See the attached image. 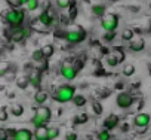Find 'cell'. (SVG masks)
Segmentation results:
<instances>
[{
    "instance_id": "cell-1",
    "label": "cell",
    "mask_w": 151,
    "mask_h": 140,
    "mask_svg": "<svg viewBox=\"0 0 151 140\" xmlns=\"http://www.w3.org/2000/svg\"><path fill=\"white\" fill-rule=\"evenodd\" d=\"M3 20L8 24V27H11V28L22 27L24 21H25V12L21 8H11L3 12Z\"/></svg>"
},
{
    "instance_id": "cell-2",
    "label": "cell",
    "mask_w": 151,
    "mask_h": 140,
    "mask_svg": "<svg viewBox=\"0 0 151 140\" xmlns=\"http://www.w3.org/2000/svg\"><path fill=\"white\" fill-rule=\"evenodd\" d=\"M86 30L80 26H70L67 30H65V40L71 45H76V43H80L86 39Z\"/></svg>"
},
{
    "instance_id": "cell-3",
    "label": "cell",
    "mask_w": 151,
    "mask_h": 140,
    "mask_svg": "<svg viewBox=\"0 0 151 140\" xmlns=\"http://www.w3.org/2000/svg\"><path fill=\"white\" fill-rule=\"evenodd\" d=\"M74 96H76L74 85H61L56 88L53 98H55V101H59V103H68V101H73Z\"/></svg>"
},
{
    "instance_id": "cell-4",
    "label": "cell",
    "mask_w": 151,
    "mask_h": 140,
    "mask_svg": "<svg viewBox=\"0 0 151 140\" xmlns=\"http://www.w3.org/2000/svg\"><path fill=\"white\" fill-rule=\"evenodd\" d=\"M50 118H52L50 109L46 107V106H40V107L36 109V112H34V115L31 118V124L34 125V128L36 127H42V125H47Z\"/></svg>"
},
{
    "instance_id": "cell-5",
    "label": "cell",
    "mask_w": 151,
    "mask_h": 140,
    "mask_svg": "<svg viewBox=\"0 0 151 140\" xmlns=\"http://www.w3.org/2000/svg\"><path fill=\"white\" fill-rule=\"evenodd\" d=\"M30 33H31V28H30V27H25V26L17 27V28H11V31H6L9 40L14 42V43H21V42H24V40L30 36Z\"/></svg>"
},
{
    "instance_id": "cell-6",
    "label": "cell",
    "mask_w": 151,
    "mask_h": 140,
    "mask_svg": "<svg viewBox=\"0 0 151 140\" xmlns=\"http://www.w3.org/2000/svg\"><path fill=\"white\" fill-rule=\"evenodd\" d=\"M101 27L104 28V31H116L119 27V15L117 14H105L101 18Z\"/></svg>"
},
{
    "instance_id": "cell-7",
    "label": "cell",
    "mask_w": 151,
    "mask_h": 140,
    "mask_svg": "<svg viewBox=\"0 0 151 140\" xmlns=\"http://www.w3.org/2000/svg\"><path fill=\"white\" fill-rule=\"evenodd\" d=\"M61 75L65 81H74L76 78H77V73H79V70L77 67H76L71 61H64L61 64Z\"/></svg>"
},
{
    "instance_id": "cell-8",
    "label": "cell",
    "mask_w": 151,
    "mask_h": 140,
    "mask_svg": "<svg viewBox=\"0 0 151 140\" xmlns=\"http://www.w3.org/2000/svg\"><path fill=\"white\" fill-rule=\"evenodd\" d=\"M133 101H135L133 96H132L130 93H127V91L119 93V96H117V98H116V103H117V106H119L120 109H129V107L133 104Z\"/></svg>"
},
{
    "instance_id": "cell-9",
    "label": "cell",
    "mask_w": 151,
    "mask_h": 140,
    "mask_svg": "<svg viewBox=\"0 0 151 140\" xmlns=\"http://www.w3.org/2000/svg\"><path fill=\"white\" fill-rule=\"evenodd\" d=\"M150 122H151V116H150L148 113H145V112H139V113H136L135 118H133L135 127H138V128H141V130H147V127L150 125Z\"/></svg>"
},
{
    "instance_id": "cell-10",
    "label": "cell",
    "mask_w": 151,
    "mask_h": 140,
    "mask_svg": "<svg viewBox=\"0 0 151 140\" xmlns=\"http://www.w3.org/2000/svg\"><path fill=\"white\" fill-rule=\"evenodd\" d=\"M144 48H145V40L139 36H135L129 42V49L133 52H141V51H144Z\"/></svg>"
},
{
    "instance_id": "cell-11",
    "label": "cell",
    "mask_w": 151,
    "mask_h": 140,
    "mask_svg": "<svg viewBox=\"0 0 151 140\" xmlns=\"http://www.w3.org/2000/svg\"><path fill=\"white\" fill-rule=\"evenodd\" d=\"M34 133L28 128H19L15 131V140H33Z\"/></svg>"
},
{
    "instance_id": "cell-12",
    "label": "cell",
    "mask_w": 151,
    "mask_h": 140,
    "mask_svg": "<svg viewBox=\"0 0 151 140\" xmlns=\"http://www.w3.org/2000/svg\"><path fill=\"white\" fill-rule=\"evenodd\" d=\"M42 70H31V72L28 73V81H30V85H33V87H40V84H42Z\"/></svg>"
},
{
    "instance_id": "cell-13",
    "label": "cell",
    "mask_w": 151,
    "mask_h": 140,
    "mask_svg": "<svg viewBox=\"0 0 151 140\" xmlns=\"http://www.w3.org/2000/svg\"><path fill=\"white\" fill-rule=\"evenodd\" d=\"M34 139L36 140H47V134H49V127L42 125V127H36L34 128Z\"/></svg>"
},
{
    "instance_id": "cell-14",
    "label": "cell",
    "mask_w": 151,
    "mask_h": 140,
    "mask_svg": "<svg viewBox=\"0 0 151 140\" xmlns=\"http://www.w3.org/2000/svg\"><path fill=\"white\" fill-rule=\"evenodd\" d=\"M119 116L117 115H114V113H111V115H108L107 116V119L104 121V128H107V130H114L117 125H119Z\"/></svg>"
},
{
    "instance_id": "cell-15",
    "label": "cell",
    "mask_w": 151,
    "mask_h": 140,
    "mask_svg": "<svg viewBox=\"0 0 151 140\" xmlns=\"http://www.w3.org/2000/svg\"><path fill=\"white\" fill-rule=\"evenodd\" d=\"M30 28L31 30H36V31H39V33H47V30H49V27L47 26H45L39 18H36V20H31V24H30Z\"/></svg>"
},
{
    "instance_id": "cell-16",
    "label": "cell",
    "mask_w": 151,
    "mask_h": 140,
    "mask_svg": "<svg viewBox=\"0 0 151 140\" xmlns=\"http://www.w3.org/2000/svg\"><path fill=\"white\" fill-rule=\"evenodd\" d=\"M37 18H39L45 26H47V27H50V26L53 24V15H52V12H47V9L43 11V12H40Z\"/></svg>"
},
{
    "instance_id": "cell-17",
    "label": "cell",
    "mask_w": 151,
    "mask_h": 140,
    "mask_svg": "<svg viewBox=\"0 0 151 140\" xmlns=\"http://www.w3.org/2000/svg\"><path fill=\"white\" fill-rule=\"evenodd\" d=\"M47 91H43V90H39V91H36V94H34V103L36 104H39V106H43L46 101H47Z\"/></svg>"
},
{
    "instance_id": "cell-18",
    "label": "cell",
    "mask_w": 151,
    "mask_h": 140,
    "mask_svg": "<svg viewBox=\"0 0 151 140\" xmlns=\"http://www.w3.org/2000/svg\"><path fill=\"white\" fill-rule=\"evenodd\" d=\"M92 14H93L95 17L102 18V17L107 14V8H105V5H102V3H95V5H92Z\"/></svg>"
},
{
    "instance_id": "cell-19",
    "label": "cell",
    "mask_w": 151,
    "mask_h": 140,
    "mask_svg": "<svg viewBox=\"0 0 151 140\" xmlns=\"http://www.w3.org/2000/svg\"><path fill=\"white\" fill-rule=\"evenodd\" d=\"M122 40H124V42H130L133 37H135V30L133 28H124L123 31H122Z\"/></svg>"
},
{
    "instance_id": "cell-20",
    "label": "cell",
    "mask_w": 151,
    "mask_h": 140,
    "mask_svg": "<svg viewBox=\"0 0 151 140\" xmlns=\"http://www.w3.org/2000/svg\"><path fill=\"white\" fill-rule=\"evenodd\" d=\"M86 97L83 96V94H76L74 96V98H73V103H74V106H77V107H83L85 104H86Z\"/></svg>"
},
{
    "instance_id": "cell-21",
    "label": "cell",
    "mask_w": 151,
    "mask_h": 140,
    "mask_svg": "<svg viewBox=\"0 0 151 140\" xmlns=\"http://www.w3.org/2000/svg\"><path fill=\"white\" fill-rule=\"evenodd\" d=\"M11 113H12L14 116H17V118L22 116V115H24V106L19 104V103H15V104L12 106V109H11Z\"/></svg>"
},
{
    "instance_id": "cell-22",
    "label": "cell",
    "mask_w": 151,
    "mask_h": 140,
    "mask_svg": "<svg viewBox=\"0 0 151 140\" xmlns=\"http://www.w3.org/2000/svg\"><path fill=\"white\" fill-rule=\"evenodd\" d=\"M122 73H123V76H126V78L133 76V75H135V66H133V64H126V66L122 69Z\"/></svg>"
},
{
    "instance_id": "cell-23",
    "label": "cell",
    "mask_w": 151,
    "mask_h": 140,
    "mask_svg": "<svg viewBox=\"0 0 151 140\" xmlns=\"http://www.w3.org/2000/svg\"><path fill=\"white\" fill-rule=\"evenodd\" d=\"M71 5H73V0H56V6H58L61 11L70 9Z\"/></svg>"
},
{
    "instance_id": "cell-24",
    "label": "cell",
    "mask_w": 151,
    "mask_h": 140,
    "mask_svg": "<svg viewBox=\"0 0 151 140\" xmlns=\"http://www.w3.org/2000/svg\"><path fill=\"white\" fill-rule=\"evenodd\" d=\"M96 139H98V140H110V139H111V134H110V130H107V128H104V130H101V131H98V134H96Z\"/></svg>"
},
{
    "instance_id": "cell-25",
    "label": "cell",
    "mask_w": 151,
    "mask_h": 140,
    "mask_svg": "<svg viewBox=\"0 0 151 140\" xmlns=\"http://www.w3.org/2000/svg\"><path fill=\"white\" fill-rule=\"evenodd\" d=\"M28 0H6V3L11 6V8H22Z\"/></svg>"
},
{
    "instance_id": "cell-26",
    "label": "cell",
    "mask_w": 151,
    "mask_h": 140,
    "mask_svg": "<svg viewBox=\"0 0 151 140\" xmlns=\"http://www.w3.org/2000/svg\"><path fill=\"white\" fill-rule=\"evenodd\" d=\"M42 51H43V54H45V57L46 58H50L52 55H53V52H55V48H53V45H45L43 48H42Z\"/></svg>"
},
{
    "instance_id": "cell-27",
    "label": "cell",
    "mask_w": 151,
    "mask_h": 140,
    "mask_svg": "<svg viewBox=\"0 0 151 140\" xmlns=\"http://www.w3.org/2000/svg\"><path fill=\"white\" fill-rule=\"evenodd\" d=\"M76 17H77V6H76V2H73V5H71L70 9H68V18H70L71 21H74Z\"/></svg>"
},
{
    "instance_id": "cell-28",
    "label": "cell",
    "mask_w": 151,
    "mask_h": 140,
    "mask_svg": "<svg viewBox=\"0 0 151 140\" xmlns=\"http://www.w3.org/2000/svg\"><path fill=\"white\" fill-rule=\"evenodd\" d=\"M39 6H40L39 0H28V2L25 3L27 11H36V9H39Z\"/></svg>"
},
{
    "instance_id": "cell-29",
    "label": "cell",
    "mask_w": 151,
    "mask_h": 140,
    "mask_svg": "<svg viewBox=\"0 0 151 140\" xmlns=\"http://www.w3.org/2000/svg\"><path fill=\"white\" fill-rule=\"evenodd\" d=\"M92 110H93V113L96 115V116H99V115H102V112H104V109H102V106H101V103H98V101H92Z\"/></svg>"
},
{
    "instance_id": "cell-30",
    "label": "cell",
    "mask_w": 151,
    "mask_h": 140,
    "mask_svg": "<svg viewBox=\"0 0 151 140\" xmlns=\"http://www.w3.org/2000/svg\"><path fill=\"white\" fill-rule=\"evenodd\" d=\"M45 58H46V57H45V54H43L42 48L33 52V61H34V63H37V61H42V60H45Z\"/></svg>"
},
{
    "instance_id": "cell-31",
    "label": "cell",
    "mask_w": 151,
    "mask_h": 140,
    "mask_svg": "<svg viewBox=\"0 0 151 140\" xmlns=\"http://www.w3.org/2000/svg\"><path fill=\"white\" fill-rule=\"evenodd\" d=\"M59 136V130L56 127H49V134H47V140H55Z\"/></svg>"
},
{
    "instance_id": "cell-32",
    "label": "cell",
    "mask_w": 151,
    "mask_h": 140,
    "mask_svg": "<svg viewBox=\"0 0 151 140\" xmlns=\"http://www.w3.org/2000/svg\"><path fill=\"white\" fill-rule=\"evenodd\" d=\"M17 85H18V88H21V90H25V88L30 85V81H28V78H18V81H17Z\"/></svg>"
},
{
    "instance_id": "cell-33",
    "label": "cell",
    "mask_w": 151,
    "mask_h": 140,
    "mask_svg": "<svg viewBox=\"0 0 151 140\" xmlns=\"http://www.w3.org/2000/svg\"><path fill=\"white\" fill-rule=\"evenodd\" d=\"M107 64H108V66H111V67H116V66L119 64V60L114 57V54H113V52L107 55Z\"/></svg>"
},
{
    "instance_id": "cell-34",
    "label": "cell",
    "mask_w": 151,
    "mask_h": 140,
    "mask_svg": "<svg viewBox=\"0 0 151 140\" xmlns=\"http://www.w3.org/2000/svg\"><path fill=\"white\" fill-rule=\"evenodd\" d=\"M88 121H89L88 113H80V115L76 116V124H86Z\"/></svg>"
},
{
    "instance_id": "cell-35",
    "label": "cell",
    "mask_w": 151,
    "mask_h": 140,
    "mask_svg": "<svg viewBox=\"0 0 151 140\" xmlns=\"http://www.w3.org/2000/svg\"><path fill=\"white\" fill-rule=\"evenodd\" d=\"M113 54H114V57L119 60V63H122V61L124 60V52H123L122 49H114V51H113Z\"/></svg>"
},
{
    "instance_id": "cell-36",
    "label": "cell",
    "mask_w": 151,
    "mask_h": 140,
    "mask_svg": "<svg viewBox=\"0 0 151 140\" xmlns=\"http://www.w3.org/2000/svg\"><path fill=\"white\" fill-rule=\"evenodd\" d=\"M8 67H9V63L2 61V64H0V75H2V76H5V75H6V72H8Z\"/></svg>"
},
{
    "instance_id": "cell-37",
    "label": "cell",
    "mask_w": 151,
    "mask_h": 140,
    "mask_svg": "<svg viewBox=\"0 0 151 140\" xmlns=\"http://www.w3.org/2000/svg\"><path fill=\"white\" fill-rule=\"evenodd\" d=\"M114 37H116L114 31H105V34H104V40L105 42H111V40H114Z\"/></svg>"
},
{
    "instance_id": "cell-38",
    "label": "cell",
    "mask_w": 151,
    "mask_h": 140,
    "mask_svg": "<svg viewBox=\"0 0 151 140\" xmlns=\"http://www.w3.org/2000/svg\"><path fill=\"white\" fill-rule=\"evenodd\" d=\"M65 140H77V133L76 131H68L65 134Z\"/></svg>"
},
{
    "instance_id": "cell-39",
    "label": "cell",
    "mask_w": 151,
    "mask_h": 140,
    "mask_svg": "<svg viewBox=\"0 0 151 140\" xmlns=\"http://www.w3.org/2000/svg\"><path fill=\"white\" fill-rule=\"evenodd\" d=\"M0 121H8V110H6V107H2V110H0Z\"/></svg>"
},
{
    "instance_id": "cell-40",
    "label": "cell",
    "mask_w": 151,
    "mask_h": 140,
    "mask_svg": "<svg viewBox=\"0 0 151 140\" xmlns=\"http://www.w3.org/2000/svg\"><path fill=\"white\" fill-rule=\"evenodd\" d=\"M123 87H124L123 82H117V84H116V90H123Z\"/></svg>"
},
{
    "instance_id": "cell-41",
    "label": "cell",
    "mask_w": 151,
    "mask_h": 140,
    "mask_svg": "<svg viewBox=\"0 0 151 140\" xmlns=\"http://www.w3.org/2000/svg\"><path fill=\"white\" fill-rule=\"evenodd\" d=\"M150 75H151V70H150Z\"/></svg>"
},
{
    "instance_id": "cell-42",
    "label": "cell",
    "mask_w": 151,
    "mask_h": 140,
    "mask_svg": "<svg viewBox=\"0 0 151 140\" xmlns=\"http://www.w3.org/2000/svg\"><path fill=\"white\" fill-rule=\"evenodd\" d=\"M150 8H151V3H150Z\"/></svg>"
}]
</instances>
